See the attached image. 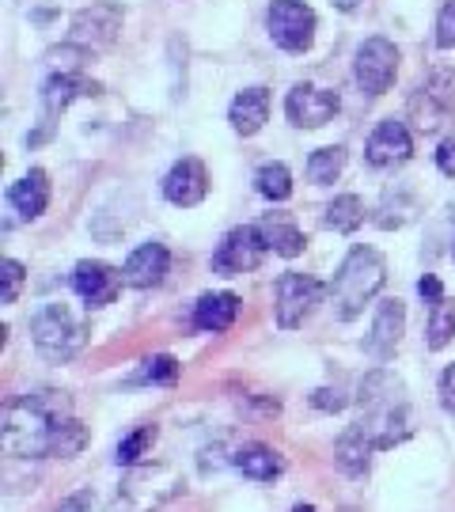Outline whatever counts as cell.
Masks as SVG:
<instances>
[{"instance_id":"obj_16","label":"cell","mask_w":455,"mask_h":512,"mask_svg":"<svg viewBox=\"0 0 455 512\" xmlns=\"http://www.w3.org/2000/svg\"><path fill=\"white\" fill-rule=\"evenodd\" d=\"M167 270H171V251L164 243H141L122 266L126 285H133V289H156L167 277Z\"/></svg>"},{"instance_id":"obj_28","label":"cell","mask_w":455,"mask_h":512,"mask_svg":"<svg viewBox=\"0 0 455 512\" xmlns=\"http://www.w3.org/2000/svg\"><path fill=\"white\" fill-rule=\"evenodd\" d=\"M255 186L266 202H285L292 194V171L285 164H262L255 171Z\"/></svg>"},{"instance_id":"obj_14","label":"cell","mask_w":455,"mask_h":512,"mask_svg":"<svg viewBox=\"0 0 455 512\" xmlns=\"http://www.w3.org/2000/svg\"><path fill=\"white\" fill-rule=\"evenodd\" d=\"M122 31V8L118 4H91L73 16L76 46H110Z\"/></svg>"},{"instance_id":"obj_8","label":"cell","mask_w":455,"mask_h":512,"mask_svg":"<svg viewBox=\"0 0 455 512\" xmlns=\"http://www.w3.org/2000/svg\"><path fill=\"white\" fill-rule=\"evenodd\" d=\"M395 73H399V50H395V42L368 38L361 50H357L353 76H357V88L364 95H383L395 84Z\"/></svg>"},{"instance_id":"obj_4","label":"cell","mask_w":455,"mask_h":512,"mask_svg":"<svg viewBox=\"0 0 455 512\" xmlns=\"http://www.w3.org/2000/svg\"><path fill=\"white\" fill-rule=\"evenodd\" d=\"M31 338H35V349L46 361L65 365L84 349L88 327L76 319L69 304H42L35 311V319H31Z\"/></svg>"},{"instance_id":"obj_5","label":"cell","mask_w":455,"mask_h":512,"mask_svg":"<svg viewBox=\"0 0 455 512\" xmlns=\"http://www.w3.org/2000/svg\"><path fill=\"white\" fill-rule=\"evenodd\" d=\"M452 110H455V73H448V69H437L418 92L410 95V122L421 133H440V129L452 122Z\"/></svg>"},{"instance_id":"obj_35","label":"cell","mask_w":455,"mask_h":512,"mask_svg":"<svg viewBox=\"0 0 455 512\" xmlns=\"http://www.w3.org/2000/svg\"><path fill=\"white\" fill-rule=\"evenodd\" d=\"M91 505H95V494L91 490H76L73 497H65L57 505V512H91Z\"/></svg>"},{"instance_id":"obj_30","label":"cell","mask_w":455,"mask_h":512,"mask_svg":"<svg viewBox=\"0 0 455 512\" xmlns=\"http://www.w3.org/2000/svg\"><path fill=\"white\" fill-rule=\"evenodd\" d=\"M179 380V361L175 357H167V353H156V357H148L141 372L133 376V384H175Z\"/></svg>"},{"instance_id":"obj_2","label":"cell","mask_w":455,"mask_h":512,"mask_svg":"<svg viewBox=\"0 0 455 512\" xmlns=\"http://www.w3.org/2000/svg\"><path fill=\"white\" fill-rule=\"evenodd\" d=\"M383 281H387V262L376 247H353L346 255V262L338 266V274H334V285H330V296H334V315L349 323V319H357L376 293L383 289Z\"/></svg>"},{"instance_id":"obj_38","label":"cell","mask_w":455,"mask_h":512,"mask_svg":"<svg viewBox=\"0 0 455 512\" xmlns=\"http://www.w3.org/2000/svg\"><path fill=\"white\" fill-rule=\"evenodd\" d=\"M437 167L448 179H455V141H444V145L437 148Z\"/></svg>"},{"instance_id":"obj_29","label":"cell","mask_w":455,"mask_h":512,"mask_svg":"<svg viewBox=\"0 0 455 512\" xmlns=\"http://www.w3.org/2000/svg\"><path fill=\"white\" fill-rule=\"evenodd\" d=\"M88 429L80 425L76 418H65L61 425H57V433H54V448H50V456L57 459H73L80 456L84 448H88Z\"/></svg>"},{"instance_id":"obj_34","label":"cell","mask_w":455,"mask_h":512,"mask_svg":"<svg viewBox=\"0 0 455 512\" xmlns=\"http://www.w3.org/2000/svg\"><path fill=\"white\" fill-rule=\"evenodd\" d=\"M440 403H444V410L455 418V365H448L444 376H440Z\"/></svg>"},{"instance_id":"obj_18","label":"cell","mask_w":455,"mask_h":512,"mask_svg":"<svg viewBox=\"0 0 455 512\" xmlns=\"http://www.w3.org/2000/svg\"><path fill=\"white\" fill-rule=\"evenodd\" d=\"M228 118H232V129H236L239 137H255L258 129L266 126V118H270V92L266 88L239 92L232 110H228Z\"/></svg>"},{"instance_id":"obj_21","label":"cell","mask_w":455,"mask_h":512,"mask_svg":"<svg viewBox=\"0 0 455 512\" xmlns=\"http://www.w3.org/2000/svg\"><path fill=\"white\" fill-rule=\"evenodd\" d=\"M258 232H262V239H266V247H270L273 255H281V258L304 255V247H308L304 232H300L289 217H281V213H277V217L258 220Z\"/></svg>"},{"instance_id":"obj_17","label":"cell","mask_w":455,"mask_h":512,"mask_svg":"<svg viewBox=\"0 0 455 512\" xmlns=\"http://www.w3.org/2000/svg\"><path fill=\"white\" fill-rule=\"evenodd\" d=\"M8 205H12L23 220L42 217L46 205H50V175H46L42 167H31L19 183L8 186Z\"/></svg>"},{"instance_id":"obj_19","label":"cell","mask_w":455,"mask_h":512,"mask_svg":"<svg viewBox=\"0 0 455 512\" xmlns=\"http://www.w3.org/2000/svg\"><path fill=\"white\" fill-rule=\"evenodd\" d=\"M239 315V296L236 293H205L194 304V327L205 334H220L236 323Z\"/></svg>"},{"instance_id":"obj_31","label":"cell","mask_w":455,"mask_h":512,"mask_svg":"<svg viewBox=\"0 0 455 512\" xmlns=\"http://www.w3.org/2000/svg\"><path fill=\"white\" fill-rule=\"evenodd\" d=\"M152 444H156V425H141V429H133V433L118 444L114 459L126 463V467H133V463H141V456H145Z\"/></svg>"},{"instance_id":"obj_40","label":"cell","mask_w":455,"mask_h":512,"mask_svg":"<svg viewBox=\"0 0 455 512\" xmlns=\"http://www.w3.org/2000/svg\"><path fill=\"white\" fill-rule=\"evenodd\" d=\"M292 512H315V509H311V505H296Z\"/></svg>"},{"instance_id":"obj_23","label":"cell","mask_w":455,"mask_h":512,"mask_svg":"<svg viewBox=\"0 0 455 512\" xmlns=\"http://www.w3.org/2000/svg\"><path fill=\"white\" fill-rule=\"evenodd\" d=\"M372 452H376V444L364 437L357 425H353L349 433H342V440L334 444V459H338V467H342L346 475H364L368 463H372Z\"/></svg>"},{"instance_id":"obj_36","label":"cell","mask_w":455,"mask_h":512,"mask_svg":"<svg viewBox=\"0 0 455 512\" xmlns=\"http://www.w3.org/2000/svg\"><path fill=\"white\" fill-rule=\"evenodd\" d=\"M418 293L425 304H437V300H444V285H440V277L437 274H425L418 281Z\"/></svg>"},{"instance_id":"obj_27","label":"cell","mask_w":455,"mask_h":512,"mask_svg":"<svg viewBox=\"0 0 455 512\" xmlns=\"http://www.w3.org/2000/svg\"><path fill=\"white\" fill-rule=\"evenodd\" d=\"M455 338V300H437L429 304V330H425V346L444 349Z\"/></svg>"},{"instance_id":"obj_9","label":"cell","mask_w":455,"mask_h":512,"mask_svg":"<svg viewBox=\"0 0 455 512\" xmlns=\"http://www.w3.org/2000/svg\"><path fill=\"white\" fill-rule=\"evenodd\" d=\"M319 300H323V285H319L315 277L292 274V270L289 274H281L277 277V304H273V311H277V327L281 330L300 327L311 311H315Z\"/></svg>"},{"instance_id":"obj_13","label":"cell","mask_w":455,"mask_h":512,"mask_svg":"<svg viewBox=\"0 0 455 512\" xmlns=\"http://www.w3.org/2000/svg\"><path fill=\"white\" fill-rule=\"evenodd\" d=\"M410 152H414V141H410V129L395 122V118H387L380 126L372 129V137H368V145H364V160L372 167H399L410 160Z\"/></svg>"},{"instance_id":"obj_37","label":"cell","mask_w":455,"mask_h":512,"mask_svg":"<svg viewBox=\"0 0 455 512\" xmlns=\"http://www.w3.org/2000/svg\"><path fill=\"white\" fill-rule=\"evenodd\" d=\"M311 403L319 406V410H342L346 399H342V391H330V387H319L315 395H311Z\"/></svg>"},{"instance_id":"obj_15","label":"cell","mask_w":455,"mask_h":512,"mask_svg":"<svg viewBox=\"0 0 455 512\" xmlns=\"http://www.w3.org/2000/svg\"><path fill=\"white\" fill-rule=\"evenodd\" d=\"M205 194H209V175H205V164H201V160L186 156V160H179V164L167 171L164 198L171 205L190 209V205L205 202Z\"/></svg>"},{"instance_id":"obj_10","label":"cell","mask_w":455,"mask_h":512,"mask_svg":"<svg viewBox=\"0 0 455 512\" xmlns=\"http://www.w3.org/2000/svg\"><path fill=\"white\" fill-rule=\"evenodd\" d=\"M342 99L338 92H327V88H315V84H296L285 99V114L296 129H319L327 126L330 118L338 114Z\"/></svg>"},{"instance_id":"obj_1","label":"cell","mask_w":455,"mask_h":512,"mask_svg":"<svg viewBox=\"0 0 455 512\" xmlns=\"http://www.w3.org/2000/svg\"><path fill=\"white\" fill-rule=\"evenodd\" d=\"M65 418H73V399L57 387H38L4 406L0 414V444L16 459H42L54 448V433Z\"/></svg>"},{"instance_id":"obj_24","label":"cell","mask_w":455,"mask_h":512,"mask_svg":"<svg viewBox=\"0 0 455 512\" xmlns=\"http://www.w3.org/2000/svg\"><path fill=\"white\" fill-rule=\"evenodd\" d=\"M346 171V148L342 145H327V148H315L308 160V179L315 186H330L338 183V175Z\"/></svg>"},{"instance_id":"obj_3","label":"cell","mask_w":455,"mask_h":512,"mask_svg":"<svg viewBox=\"0 0 455 512\" xmlns=\"http://www.w3.org/2000/svg\"><path fill=\"white\" fill-rule=\"evenodd\" d=\"M182 490H186V482L171 463H145L122 478L110 512H156Z\"/></svg>"},{"instance_id":"obj_33","label":"cell","mask_w":455,"mask_h":512,"mask_svg":"<svg viewBox=\"0 0 455 512\" xmlns=\"http://www.w3.org/2000/svg\"><path fill=\"white\" fill-rule=\"evenodd\" d=\"M437 46H440V50H455V0H448V4L440 8V19H437Z\"/></svg>"},{"instance_id":"obj_6","label":"cell","mask_w":455,"mask_h":512,"mask_svg":"<svg viewBox=\"0 0 455 512\" xmlns=\"http://www.w3.org/2000/svg\"><path fill=\"white\" fill-rule=\"evenodd\" d=\"M266 27H270V38L285 54H304L315 42V12L304 0H273Z\"/></svg>"},{"instance_id":"obj_20","label":"cell","mask_w":455,"mask_h":512,"mask_svg":"<svg viewBox=\"0 0 455 512\" xmlns=\"http://www.w3.org/2000/svg\"><path fill=\"white\" fill-rule=\"evenodd\" d=\"M99 92V84H91L84 76L76 73H54L46 80V88H42V107H46V118H54L57 110H65L73 99L80 95H95Z\"/></svg>"},{"instance_id":"obj_12","label":"cell","mask_w":455,"mask_h":512,"mask_svg":"<svg viewBox=\"0 0 455 512\" xmlns=\"http://www.w3.org/2000/svg\"><path fill=\"white\" fill-rule=\"evenodd\" d=\"M402 330H406V308H402V300H383L380 308H376L372 330H368V338H364V353H368L372 361H380V365L391 361L402 342Z\"/></svg>"},{"instance_id":"obj_22","label":"cell","mask_w":455,"mask_h":512,"mask_svg":"<svg viewBox=\"0 0 455 512\" xmlns=\"http://www.w3.org/2000/svg\"><path fill=\"white\" fill-rule=\"evenodd\" d=\"M236 471H243L247 478H255V482H273V478L285 471V459L273 452L270 444H243L236 456Z\"/></svg>"},{"instance_id":"obj_39","label":"cell","mask_w":455,"mask_h":512,"mask_svg":"<svg viewBox=\"0 0 455 512\" xmlns=\"http://www.w3.org/2000/svg\"><path fill=\"white\" fill-rule=\"evenodd\" d=\"M361 0H334V8H342V12H353Z\"/></svg>"},{"instance_id":"obj_32","label":"cell","mask_w":455,"mask_h":512,"mask_svg":"<svg viewBox=\"0 0 455 512\" xmlns=\"http://www.w3.org/2000/svg\"><path fill=\"white\" fill-rule=\"evenodd\" d=\"M0 281H4V289H0V304H16L19 289H23V266H19L16 258H4V266H0Z\"/></svg>"},{"instance_id":"obj_11","label":"cell","mask_w":455,"mask_h":512,"mask_svg":"<svg viewBox=\"0 0 455 512\" xmlns=\"http://www.w3.org/2000/svg\"><path fill=\"white\" fill-rule=\"evenodd\" d=\"M122 281H126V274H118L107 262L88 258V262L76 266L73 289L88 308H107V304H114V296L122 293Z\"/></svg>"},{"instance_id":"obj_7","label":"cell","mask_w":455,"mask_h":512,"mask_svg":"<svg viewBox=\"0 0 455 512\" xmlns=\"http://www.w3.org/2000/svg\"><path fill=\"white\" fill-rule=\"evenodd\" d=\"M266 251H270V247H266V239L258 232V224H243V228H232V232L217 243V251H213V270H217L220 277H239V274H247V270H255Z\"/></svg>"},{"instance_id":"obj_25","label":"cell","mask_w":455,"mask_h":512,"mask_svg":"<svg viewBox=\"0 0 455 512\" xmlns=\"http://www.w3.org/2000/svg\"><path fill=\"white\" fill-rule=\"evenodd\" d=\"M414 213H418V202H414V194L406 190V186H391L387 194H383V205H380V228H402L406 220H414Z\"/></svg>"},{"instance_id":"obj_26","label":"cell","mask_w":455,"mask_h":512,"mask_svg":"<svg viewBox=\"0 0 455 512\" xmlns=\"http://www.w3.org/2000/svg\"><path fill=\"white\" fill-rule=\"evenodd\" d=\"M364 220V202L357 194H342V198H334L327 205V213H323V224H327L330 232H357Z\"/></svg>"}]
</instances>
